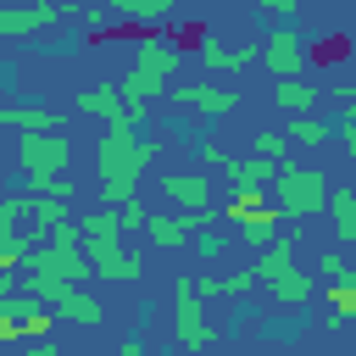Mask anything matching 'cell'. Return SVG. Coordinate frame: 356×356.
Wrapping results in <instances>:
<instances>
[{
    "label": "cell",
    "mask_w": 356,
    "mask_h": 356,
    "mask_svg": "<svg viewBox=\"0 0 356 356\" xmlns=\"http://www.w3.org/2000/svg\"><path fill=\"white\" fill-rule=\"evenodd\" d=\"M256 156H267V161H284V156H289V139L261 128V134H256Z\"/></svg>",
    "instance_id": "4316f807"
},
{
    "label": "cell",
    "mask_w": 356,
    "mask_h": 356,
    "mask_svg": "<svg viewBox=\"0 0 356 356\" xmlns=\"http://www.w3.org/2000/svg\"><path fill=\"white\" fill-rule=\"evenodd\" d=\"M350 250H356V239H350Z\"/></svg>",
    "instance_id": "8d00e7d4"
},
{
    "label": "cell",
    "mask_w": 356,
    "mask_h": 356,
    "mask_svg": "<svg viewBox=\"0 0 356 356\" xmlns=\"http://www.w3.org/2000/svg\"><path fill=\"white\" fill-rule=\"evenodd\" d=\"M50 306H56L67 323H83V328H100V323H106V306H100L95 295H83L78 284H61V289L50 295Z\"/></svg>",
    "instance_id": "7c38bea8"
},
{
    "label": "cell",
    "mask_w": 356,
    "mask_h": 356,
    "mask_svg": "<svg viewBox=\"0 0 356 356\" xmlns=\"http://www.w3.org/2000/svg\"><path fill=\"white\" fill-rule=\"evenodd\" d=\"M78 228H83V250H89V261H95L100 278H111V284H134V278L145 273V261H139L134 250H122V234H128V228H122L117 206L78 217Z\"/></svg>",
    "instance_id": "7a4b0ae2"
},
{
    "label": "cell",
    "mask_w": 356,
    "mask_h": 356,
    "mask_svg": "<svg viewBox=\"0 0 356 356\" xmlns=\"http://www.w3.org/2000/svg\"><path fill=\"white\" fill-rule=\"evenodd\" d=\"M161 195H167L178 211H206V200H211V184H206L200 172H167V178H161Z\"/></svg>",
    "instance_id": "4fadbf2b"
},
{
    "label": "cell",
    "mask_w": 356,
    "mask_h": 356,
    "mask_svg": "<svg viewBox=\"0 0 356 356\" xmlns=\"http://www.w3.org/2000/svg\"><path fill=\"white\" fill-rule=\"evenodd\" d=\"M117 217H122V228H145V222H150V211H145V200H139V195H134V200H122V206H117Z\"/></svg>",
    "instance_id": "83f0119b"
},
{
    "label": "cell",
    "mask_w": 356,
    "mask_h": 356,
    "mask_svg": "<svg viewBox=\"0 0 356 356\" xmlns=\"http://www.w3.org/2000/svg\"><path fill=\"white\" fill-rule=\"evenodd\" d=\"M33 195H56V200H72V184H67V178H44V184H33Z\"/></svg>",
    "instance_id": "d6a6232c"
},
{
    "label": "cell",
    "mask_w": 356,
    "mask_h": 356,
    "mask_svg": "<svg viewBox=\"0 0 356 356\" xmlns=\"http://www.w3.org/2000/svg\"><path fill=\"white\" fill-rule=\"evenodd\" d=\"M67 17H72V6H61V0H6L0 33L6 39H28V33H44L50 22H67Z\"/></svg>",
    "instance_id": "52a82bcc"
},
{
    "label": "cell",
    "mask_w": 356,
    "mask_h": 356,
    "mask_svg": "<svg viewBox=\"0 0 356 356\" xmlns=\"http://www.w3.org/2000/svg\"><path fill=\"white\" fill-rule=\"evenodd\" d=\"M328 217H334L339 245H350V239H356V189H334V195H328Z\"/></svg>",
    "instance_id": "7402d4cb"
},
{
    "label": "cell",
    "mask_w": 356,
    "mask_h": 356,
    "mask_svg": "<svg viewBox=\"0 0 356 356\" xmlns=\"http://www.w3.org/2000/svg\"><path fill=\"white\" fill-rule=\"evenodd\" d=\"M328 306H334V312H328L334 323H350V317H356V267L339 273V278H328Z\"/></svg>",
    "instance_id": "603a6c76"
},
{
    "label": "cell",
    "mask_w": 356,
    "mask_h": 356,
    "mask_svg": "<svg viewBox=\"0 0 356 356\" xmlns=\"http://www.w3.org/2000/svg\"><path fill=\"white\" fill-rule=\"evenodd\" d=\"M150 161H156V134H150L145 122L111 128V134L95 145V167H100V195H106V206L134 200Z\"/></svg>",
    "instance_id": "6da1fadb"
},
{
    "label": "cell",
    "mask_w": 356,
    "mask_h": 356,
    "mask_svg": "<svg viewBox=\"0 0 356 356\" xmlns=\"http://www.w3.org/2000/svg\"><path fill=\"white\" fill-rule=\"evenodd\" d=\"M339 122H356V89L345 95V111H339Z\"/></svg>",
    "instance_id": "d590c367"
},
{
    "label": "cell",
    "mask_w": 356,
    "mask_h": 356,
    "mask_svg": "<svg viewBox=\"0 0 356 356\" xmlns=\"http://www.w3.org/2000/svg\"><path fill=\"white\" fill-rule=\"evenodd\" d=\"M111 22H117L111 6H89V11H83V28H89V33H100V28H111Z\"/></svg>",
    "instance_id": "f546056e"
},
{
    "label": "cell",
    "mask_w": 356,
    "mask_h": 356,
    "mask_svg": "<svg viewBox=\"0 0 356 356\" xmlns=\"http://www.w3.org/2000/svg\"><path fill=\"white\" fill-rule=\"evenodd\" d=\"M256 273L273 284L278 306H306V300H312V273H300V267H295V245H289L284 234L256 256Z\"/></svg>",
    "instance_id": "8992f818"
},
{
    "label": "cell",
    "mask_w": 356,
    "mask_h": 356,
    "mask_svg": "<svg viewBox=\"0 0 356 356\" xmlns=\"http://www.w3.org/2000/svg\"><path fill=\"white\" fill-rule=\"evenodd\" d=\"M178 56H184V50H172L161 33H139L134 67H128V78H122L128 100H150L156 89H167V78H178Z\"/></svg>",
    "instance_id": "3957f363"
},
{
    "label": "cell",
    "mask_w": 356,
    "mask_h": 356,
    "mask_svg": "<svg viewBox=\"0 0 356 356\" xmlns=\"http://www.w3.org/2000/svg\"><path fill=\"white\" fill-rule=\"evenodd\" d=\"M317 273H323V278H339V273H350V261H345L339 250H323V256H317Z\"/></svg>",
    "instance_id": "4dcf8cb0"
},
{
    "label": "cell",
    "mask_w": 356,
    "mask_h": 356,
    "mask_svg": "<svg viewBox=\"0 0 356 356\" xmlns=\"http://www.w3.org/2000/svg\"><path fill=\"white\" fill-rule=\"evenodd\" d=\"M195 289H200V300H217V295H222V273H200Z\"/></svg>",
    "instance_id": "836d02e7"
},
{
    "label": "cell",
    "mask_w": 356,
    "mask_h": 356,
    "mask_svg": "<svg viewBox=\"0 0 356 356\" xmlns=\"http://www.w3.org/2000/svg\"><path fill=\"white\" fill-rule=\"evenodd\" d=\"M278 206H261V211H250V217H239V239L245 245H256V250H267L273 239H278Z\"/></svg>",
    "instance_id": "e0dca14e"
},
{
    "label": "cell",
    "mask_w": 356,
    "mask_h": 356,
    "mask_svg": "<svg viewBox=\"0 0 356 356\" xmlns=\"http://www.w3.org/2000/svg\"><path fill=\"white\" fill-rule=\"evenodd\" d=\"M200 61L211 72H239L250 61H261V44H222V39H200Z\"/></svg>",
    "instance_id": "5bb4252c"
},
{
    "label": "cell",
    "mask_w": 356,
    "mask_h": 356,
    "mask_svg": "<svg viewBox=\"0 0 356 356\" xmlns=\"http://www.w3.org/2000/svg\"><path fill=\"white\" fill-rule=\"evenodd\" d=\"M339 139H345V150H350V161H356V122H339Z\"/></svg>",
    "instance_id": "e575fe53"
},
{
    "label": "cell",
    "mask_w": 356,
    "mask_h": 356,
    "mask_svg": "<svg viewBox=\"0 0 356 356\" xmlns=\"http://www.w3.org/2000/svg\"><path fill=\"white\" fill-rule=\"evenodd\" d=\"M317 95H323V89H312L306 78H278V89H273V100H278L289 117H295V111H312V106H317Z\"/></svg>",
    "instance_id": "ffe728a7"
},
{
    "label": "cell",
    "mask_w": 356,
    "mask_h": 356,
    "mask_svg": "<svg viewBox=\"0 0 356 356\" xmlns=\"http://www.w3.org/2000/svg\"><path fill=\"white\" fill-rule=\"evenodd\" d=\"M256 11H267V17H295L300 11V0H250Z\"/></svg>",
    "instance_id": "1f68e13d"
},
{
    "label": "cell",
    "mask_w": 356,
    "mask_h": 356,
    "mask_svg": "<svg viewBox=\"0 0 356 356\" xmlns=\"http://www.w3.org/2000/svg\"><path fill=\"white\" fill-rule=\"evenodd\" d=\"M228 178H234V189H267L273 178H278V161H267V156H228V167H222Z\"/></svg>",
    "instance_id": "2e32d148"
},
{
    "label": "cell",
    "mask_w": 356,
    "mask_h": 356,
    "mask_svg": "<svg viewBox=\"0 0 356 356\" xmlns=\"http://www.w3.org/2000/svg\"><path fill=\"white\" fill-rule=\"evenodd\" d=\"M195 222H200V211H150L145 239H150L156 250H184V245L195 239Z\"/></svg>",
    "instance_id": "30bf717a"
},
{
    "label": "cell",
    "mask_w": 356,
    "mask_h": 356,
    "mask_svg": "<svg viewBox=\"0 0 356 356\" xmlns=\"http://www.w3.org/2000/svg\"><path fill=\"white\" fill-rule=\"evenodd\" d=\"M195 156H200V167H228V150H222L217 139H200V145H195Z\"/></svg>",
    "instance_id": "f1b7e54d"
},
{
    "label": "cell",
    "mask_w": 356,
    "mask_h": 356,
    "mask_svg": "<svg viewBox=\"0 0 356 356\" xmlns=\"http://www.w3.org/2000/svg\"><path fill=\"white\" fill-rule=\"evenodd\" d=\"M122 22H145V28H156V22H167L172 17V0H106Z\"/></svg>",
    "instance_id": "d6986e66"
},
{
    "label": "cell",
    "mask_w": 356,
    "mask_h": 356,
    "mask_svg": "<svg viewBox=\"0 0 356 356\" xmlns=\"http://www.w3.org/2000/svg\"><path fill=\"white\" fill-rule=\"evenodd\" d=\"M256 278H261L256 267H239V273H222V295H228V300H245V295L256 289Z\"/></svg>",
    "instance_id": "484cf974"
},
{
    "label": "cell",
    "mask_w": 356,
    "mask_h": 356,
    "mask_svg": "<svg viewBox=\"0 0 356 356\" xmlns=\"http://www.w3.org/2000/svg\"><path fill=\"white\" fill-rule=\"evenodd\" d=\"M72 161V139L61 128H22L17 134V167H22V184H44V178H61V167Z\"/></svg>",
    "instance_id": "277c9868"
},
{
    "label": "cell",
    "mask_w": 356,
    "mask_h": 356,
    "mask_svg": "<svg viewBox=\"0 0 356 356\" xmlns=\"http://www.w3.org/2000/svg\"><path fill=\"white\" fill-rule=\"evenodd\" d=\"M200 222H206V211H200ZM200 222H195V239H189V245H195L200 261H217V256H222V234H211V228H200Z\"/></svg>",
    "instance_id": "d4e9b609"
},
{
    "label": "cell",
    "mask_w": 356,
    "mask_h": 356,
    "mask_svg": "<svg viewBox=\"0 0 356 356\" xmlns=\"http://www.w3.org/2000/svg\"><path fill=\"white\" fill-rule=\"evenodd\" d=\"M261 206H267V189H234V200L222 206V217L239 222V217H250V211H261Z\"/></svg>",
    "instance_id": "cb8c5ba5"
},
{
    "label": "cell",
    "mask_w": 356,
    "mask_h": 356,
    "mask_svg": "<svg viewBox=\"0 0 356 356\" xmlns=\"http://www.w3.org/2000/svg\"><path fill=\"white\" fill-rule=\"evenodd\" d=\"M172 295H178V345H189V350L217 345V328H211L206 312H200V289H195V278H178Z\"/></svg>",
    "instance_id": "ba28073f"
},
{
    "label": "cell",
    "mask_w": 356,
    "mask_h": 356,
    "mask_svg": "<svg viewBox=\"0 0 356 356\" xmlns=\"http://www.w3.org/2000/svg\"><path fill=\"white\" fill-rule=\"evenodd\" d=\"M273 189H278V211L289 217V222H300V217H312V211H323L328 206V172H317V167H295V161H278V178H273Z\"/></svg>",
    "instance_id": "5b68a950"
},
{
    "label": "cell",
    "mask_w": 356,
    "mask_h": 356,
    "mask_svg": "<svg viewBox=\"0 0 356 356\" xmlns=\"http://www.w3.org/2000/svg\"><path fill=\"white\" fill-rule=\"evenodd\" d=\"M78 111H89V117H106L111 128H128V122H139V117H134V100H128V89H122V83H95V89H78Z\"/></svg>",
    "instance_id": "9c48e42d"
},
{
    "label": "cell",
    "mask_w": 356,
    "mask_h": 356,
    "mask_svg": "<svg viewBox=\"0 0 356 356\" xmlns=\"http://www.w3.org/2000/svg\"><path fill=\"white\" fill-rule=\"evenodd\" d=\"M261 61H267V72H273V78H300V67H306V50H300V39H295L289 28H278V33H267V44H261Z\"/></svg>",
    "instance_id": "8fae6325"
},
{
    "label": "cell",
    "mask_w": 356,
    "mask_h": 356,
    "mask_svg": "<svg viewBox=\"0 0 356 356\" xmlns=\"http://www.w3.org/2000/svg\"><path fill=\"white\" fill-rule=\"evenodd\" d=\"M0 122L17 128V134H22V128H61V111H50V106H6Z\"/></svg>",
    "instance_id": "44dd1931"
},
{
    "label": "cell",
    "mask_w": 356,
    "mask_h": 356,
    "mask_svg": "<svg viewBox=\"0 0 356 356\" xmlns=\"http://www.w3.org/2000/svg\"><path fill=\"white\" fill-rule=\"evenodd\" d=\"M172 106H195V111L222 117V111L239 106V95H234V89H217V83H184V89H172Z\"/></svg>",
    "instance_id": "9a60e30c"
},
{
    "label": "cell",
    "mask_w": 356,
    "mask_h": 356,
    "mask_svg": "<svg viewBox=\"0 0 356 356\" xmlns=\"http://www.w3.org/2000/svg\"><path fill=\"white\" fill-rule=\"evenodd\" d=\"M284 134H289L295 145H306V150H317V145H328V139H334L339 128H334V122H323V117H312V111H295Z\"/></svg>",
    "instance_id": "ac0fdd59"
}]
</instances>
